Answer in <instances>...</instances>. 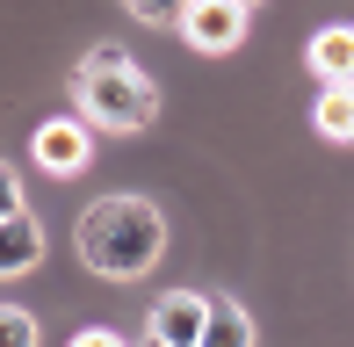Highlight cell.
Listing matches in <instances>:
<instances>
[{"label":"cell","mask_w":354,"mask_h":347,"mask_svg":"<svg viewBox=\"0 0 354 347\" xmlns=\"http://www.w3.org/2000/svg\"><path fill=\"white\" fill-rule=\"evenodd\" d=\"M73 246H80V261H87L94 275L138 282L145 268L167 254V225H159V210H152L145 196H102V203H87V210H80Z\"/></svg>","instance_id":"cell-1"},{"label":"cell","mask_w":354,"mask_h":347,"mask_svg":"<svg viewBox=\"0 0 354 347\" xmlns=\"http://www.w3.org/2000/svg\"><path fill=\"white\" fill-rule=\"evenodd\" d=\"M73 102H80V123L94 131H145L159 116V87L131 66L123 44H94L73 73Z\"/></svg>","instance_id":"cell-2"},{"label":"cell","mask_w":354,"mask_h":347,"mask_svg":"<svg viewBox=\"0 0 354 347\" xmlns=\"http://www.w3.org/2000/svg\"><path fill=\"white\" fill-rule=\"evenodd\" d=\"M246 29H253L246 0H196V8H181V37L196 44V51H239Z\"/></svg>","instance_id":"cell-3"},{"label":"cell","mask_w":354,"mask_h":347,"mask_svg":"<svg viewBox=\"0 0 354 347\" xmlns=\"http://www.w3.org/2000/svg\"><path fill=\"white\" fill-rule=\"evenodd\" d=\"M29 152H37L44 174H87V160H94V131H87L80 116H51L37 138H29Z\"/></svg>","instance_id":"cell-4"},{"label":"cell","mask_w":354,"mask_h":347,"mask_svg":"<svg viewBox=\"0 0 354 347\" xmlns=\"http://www.w3.org/2000/svg\"><path fill=\"white\" fill-rule=\"evenodd\" d=\"M203 326H210V297L203 290H174L152 304V347H203Z\"/></svg>","instance_id":"cell-5"},{"label":"cell","mask_w":354,"mask_h":347,"mask_svg":"<svg viewBox=\"0 0 354 347\" xmlns=\"http://www.w3.org/2000/svg\"><path fill=\"white\" fill-rule=\"evenodd\" d=\"M304 58H311V73H318L326 87H354V29H347V22L318 29V37H311V51H304Z\"/></svg>","instance_id":"cell-6"},{"label":"cell","mask_w":354,"mask_h":347,"mask_svg":"<svg viewBox=\"0 0 354 347\" xmlns=\"http://www.w3.org/2000/svg\"><path fill=\"white\" fill-rule=\"evenodd\" d=\"M37 261H44V225L22 210V217L0 225V282H8V275H29Z\"/></svg>","instance_id":"cell-7"},{"label":"cell","mask_w":354,"mask_h":347,"mask_svg":"<svg viewBox=\"0 0 354 347\" xmlns=\"http://www.w3.org/2000/svg\"><path fill=\"white\" fill-rule=\"evenodd\" d=\"M311 123H318V138H333V145H354V87H318Z\"/></svg>","instance_id":"cell-8"},{"label":"cell","mask_w":354,"mask_h":347,"mask_svg":"<svg viewBox=\"0 0 354 347\" xmlns=\"http://www.w3.org/2000/svg\"><path fill=\"white\" fill-rule=\"evenodd\" d=\"M203 347H253V319H246V304H232V297H210Z\"/></svg>","instance_id":"cell-9"},{"label":"cell","mask_w":354,"mask_h":347,"mask_svg":"<svg viewBox=\"0 0 354 347\" xmlns=\"http://www.w3.org/2000/svg\"><path fill=\"white\" fill-rule=\"evenodd\" d=\"M0 347H37V319L15 304H0Z\"/></svg>","instance_id":"cell-10"},{"label":"cell","mask_w":354,"mask_h":347,"mask_svg":"<svg viewBox=\"0 0 354 347\" xmlns=\"http://www.w3.org/2000/svg\"><path fill=\"white\" fill-rule=\"evenodd\" d=\"M8 217H22V174L0 160V225H8Z\"/></svg>","instance_id":"cell-11"},{"label":"cell","mask_w":354,"mask_h":347,"mask_svg":"<svg viewBox=\"0 0 354 347\" xmlns=\"http://www.w3.org/2000/svg\"><path fill=\"white\" fill-rule=\"evenodd\" d=\"M138 22H159V29H181V8H159V0H131Z\"/></svg>","instance_id":"cell-12"},{"label":"cell","mask_w":354,"mask_h":347,"mask_svg":"<svg viewBox=\"0 0 354 347\" xmlns=\"http://www.w3.org/2000/svg\"><path fill=\"white\" fill-rule=\"evenodd\" d=\"M66 347H123V333H109V326H87V333H73Z\"/></svg>","instance_id":"cell-13"},{"label":"cell","mask_w":354,"mask_h":347,"mask_svg":"<svg viewBox=\"0 0 354 347\" xmlns=\"http://www.w3.org/2000/svg\"><path fill=\"white\" fill-rule=\"evenodd\" d=\"M145 347H152V340H145Z\"/></svg>","instance_id":"cell-14"}]
</instances>
